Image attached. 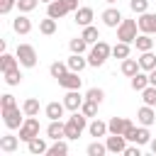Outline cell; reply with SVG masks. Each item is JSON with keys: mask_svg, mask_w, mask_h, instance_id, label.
I'll return each mask as SVG.
<instances>
[{"mask_svg": "<svg viewBox=\"0 0 156 156\" xmlns=\"http://www.w3.org/2000/svg\"><path fill=\"white\" fill-rule=\"evenodd\" d=\"M129 83H132V90L141 93V90L149 85V76H144V73L139 71V73H134V76H132V80H129Z\"/></svg>", "mask_w": 156, "mask_h": 156, "instance_id": "4316f807", "label": "cell"}, {"mask_svg": "<svg viewBox=\"0 0 156 156\" xmlns=\"http://www.w3.org/2000/svg\"><path fill=\"white\" fill-rule=\"evenodd\" d=\"M107 154V144H100V141H93L88 146V156H105Z\"/></svg>", "mask_w": 156, "mask_h": 156, "instance_id": "f35d334b", "label": "cell"}, {"mask_svg": "<svg viewBox=\"0 0 156 156\" xmlns=\"http://www.w3.org/2000/svg\"><path fill=\"white\" fill-rule=\"evenodd\" d=\"M105 2H110V5H112V2H117V0H105Z\"/></svg>", "mask_w": 156, "mask_h": 156, "instance_id": "681fc988", "label": "cell"}, {"mask_svg": "<svg viewBox=\"0 0 156 156\" xmlns=\"http://www.w3.org/2000/svg\"><path fill=\"white\" fill-rule=\"evenodd\" d=\"M41 2H46V5H49V2H54V0H41Z\"/></svg>", "mask_w": 156, "mask_h": 156, "instance_id": "f907efd6", "label": "cell"}, {"mask_svg": "<svg viewBox=\"0 0 156 156\" xmlns=\"http://www.w3.org/2000/svg\"><path fill=\"white\" fill-rule=\"evenodd\" d=\"M49 156H66L68 154V144L66 141H61V139H56L54 141V146H49V151H46Z\"/></svg>", "mask_w": 156, "mask_h": 156, "instance_id": "f546056e", "label": "cell"}, {"mask_svg": "<svg viewBox=\"0 0 156 156\" xmlns=\"http://www.w3.org/2000/svg\"><path fill=\"white\" fill-rule=\"evenodd\" d=\"M46 136L49 139H63L66 136V122H61V119H51L49 122V127H46Z\"/></svg>", "mask_w": 156, "mask_h": 156, "instance_id": "4fadbf2b", "label": "cell"}, {"mask_svg": "<svg viewBox=\"0 0 156 156\" xmlns=\"http://www.w3.org/2000/svg\"><path fill=\"white\" fill-rule=\"evenodd\" d=\"M80 112L85 115V117H95L98 115V102H93V100H83V105H80Z\"/></svg>", "mask_w": 156, "mask_h": 156, "instance_id": "74e56055", "label": "cell"}, {"mask_svg": "<svg viewBox=\"0 0 156 156\" xmlns=\"http://www.w3.org/2000/svg\"><path fill=\"white\" fill-rule=\"evenodd\" d=\"M46 15L54 17V20H61L63 15H68V7L63 5V0H54V2L46 5Z\"/></svg>", "mask_w": 156, "mask_h": 156, "instance_id": "2e32d148", "label": "cell"}, {"mask_svg": "<svg viewBox=\"0 0 156 156\" xmlns=\"http://www.w3.org/2000/svg\"><path fill=\"white\" fill-rule=\"evenodd\" d=\"M139 32H146V34H156V12H141L139 20Z\"/></svg>", "mask_w": 156, "mask_h": 156, "instance_id": "30bf717a", "label": "cell"}, {"mask_svg": "<svg viewBox=\"0 0 156 156\" xmlns=\"http://www.w3.org/2000/svg\"><path fill=\"white\" fill-rule=\"evenodd\" d=\"M88 44H95V41H100V32H98V27H93V24H88V27H83V34H80Z\"/></svg>", "mask_w": 156, "mask_h": 156, "instance_id": "f1b7e54d", "label": "cell"}, {"mask_svg": "<svg viewBox=\"0 0 156 156\" xmlns=\"http://www.w3.org/2000/svg\"><path fill=\"white\" fill-rule=\"evenodd\" d=\"M122 20H124V17H122V12H119L117 7H107V10L102 12V22H105V27H115V29H117V27L122 24Z\"/></svg>", "mask_w": 156, "mask_h": 156, "instance_id": "8fae6325", "label": "cell"}, {"mask_svg": "<svg viewBox=\"0 0 156 156\" xmlns=\"http://www.w3.org/2000/svg\"><path fill=\"white\" fill-rule=\"evenodd\" d=\"M34 136H39V119L37 117H27L20 127V139L22 141H32Z\"/></svg>", "mask_w": 156, "mask_h": 156, "instance_id": "5b68a950", "label": "cell"}, {"mask_svg": "<svg viewBox=\"0 0 156 156\" xmlns=\"http://www.w3.org/2000/svg\"><path fill=\"white\" fill-rule=\"evenodd\" d=\"M27 149H29V154H34V156H39V154H46V151H49V146H46V141H44L41 136H34L32 141H27Z\"/></svg>", "mask_w": 156, "mask_h": 156, "instance_id": "cb8c5ba5", "label": "cell"}, {"mask_svg": "<svg viewBox=\"0 0 156 156\" xmlns=\"http://www.w3.org/2000/svg\"><path fill=\"white\" fill-rule=\"evenodd\" d=\"M66 63H68V68H71V71L80 73V71L88 66V58H83V54H71V56L66 58Z\"/></svg>", "mask_w": 156, "mask_h": 156, "instance_id": "ffe728a7", "label": "cell"}, {"mask_svg": "<svg viewBox=\"0 0 156 156\" xmlns=\"http://www.w3.org/2000/svg\"><path fill=\"white\" fill-rule=\"evenodd\" d=\"M20 136H12V134H5V136H0V151H5V154H12V151H17V146H20Z\"/></svg>", "mask_w": 156, "mask_h": 156, "instance_id": "ac0fdd59", "label": "cell"}, {"mask_svg": "<svg viewBox=\"0 0 156 156\" xmlns=\"http://www.w3.org/2000/svg\"><path fill=\"white\" fill-rule=\"evenodd\" d=\"M129 7H132V12H136V15L149 12V0H129Z\"/></svg>", "mask_w": 156, "mask_h": 156, "instance_id": "60d3db41", "label": "cell"}, {"mask_svg": "<svg viewBox=\"0 0 156 156\" xmlns=\"http://www.w3.org/2000/svg\"><path fill=\"white\" fill-rule=\"evenodd\" d=\"M139 71H141V66H139V61H136V58H129V56H127V58H122V73H124L127 78H132V76H134V73H139Z\"/></svg>", "mask_w": 156, "mask_h": 156, "instance_id": "7402d4cb", "label": "cell"}, {"mask_svg": "<svg viewBox=\"0 0 156 156\" xmlns=\"http://www.w3.org/2000/svg\"><path fill=\"white\" fill-rule=\"evenodd\" d=\"M2 112V122H5V127L7 129H20L22 127V115H24V110H20L17 105L15 107H10V110H0Z\"/></svg>", "mask_w": 156, "mask_h": 156, "instance_id": "277c9868", "label": "cell"}, {"mask_svg": "<svg viewBox=\"0 0 156 156\" xmlns=\"http://www.w3.org/2000/svg\"><path fill=\"white\" fill-rule=\"evenodd\" d=\"M58 80V85L61 88H66V90H80V85H83V78H80V73H76V71H66L61 78H56Z\"/></svg>", "mask_w": 156, "mask_h": 156, "instance_id": "52a82bcc", "label": "cell"}, {"mask_svg": "<svg viewBox=\"0 0 156 156\" xmlns=\"http://www.w3.org/2000/svg\"><path fill=\"white\" fill-rule=\"evenodd\" d=\"M154 44H156V39H151V34H146V32H141V34L134 39L136 51H151V49H154Z\"/></svg>", "mask_w": 156, "mask_h": 156, "instance_id": "d6986e66", "label": "cell"}, {"mask_svg": "<svg viewBox=\"0 0 156 156\" xmlns=\"http://www.w3.org/2000/svg\"><path fill=\"white\" fill-rule=\"evenodd\" d=\"M139 66H141V71H154V68H156V54H151V51H141V56H139Z\"/></svg>", "mask_w": 156, "mask_h": 156, "instance_id": "484cf974", "label": "cell"}, {"mask_svg": "<svg viewBox=\"0 0 156 156\" xmlns=\"http://www.w3.org/2000/svg\"><path fill=\"white\" fill-rule=\"evenodd\" d=\"M39 32H41V34H46V37H49V34H54V32H56V20L46 15V20H41V22H39Z\"/></svg>", "mask_w": 156, "mask_h": 156, "instance_id": "1f68e13d", "label": "cell"}, {"mask_svg": "<svg viewBox=\"0 0 156 156\" xmlns=\"http://www.w3.org/2000/svg\"><path fill=\"white\" fill-rule=\"evenodd\" d=\"M39 2L41 0H17V7H20V12H32Z\"/></svg>", "mask_w": 156, "mask_h": 156, "instance_id": "b9f144b4", "label": "cell"}, {"mask_svg": "<svg viewBox=\"0 0 156 156\" xmlns=\"http://www.w3.org/2000/svg\"><path fill=\"white\" fill-rule=\"evenodd\" d=\"M149 149H151V154H156V139H151V141H149Z\"/></svg>", "mask_w": 156, "mask_h": 156, "instance_id": "c3c4849f", "label": "cell"}, {"mask_svg": "<svg viewBox=\"0 0 156 156\" xmlns=\"http://www.w3.org/2000/svg\"><path fill=\"white\" fill-rule=\"evenodd\" d=\"M136 20H122V24L117 27V39L119 41H127V44H134V39L139 37L136 34Z\"/></svg>", "mask_w": 156, "mask_h": 156, "instance_id": "3957f363", "label": "cell"}, {"mask_svg": "<svg viewBox=\"0 0 156 156\" xmlns=\"http://www.w3.org/2000/svg\"><path fill=\"white\" fill-rule=\"evenodd\" d=\"M12 29H15L17 34H29V32H32L29 17H27V15H17V17L12 20Z\"/></svg>", "mask_w": 156, "mask_h": 156, "instance_id": "e0dca14e", "label": "cell"}, {"mask_svg": "<svg viewBox=\"0 0 156 156\" xmlns=\"http://www.w3.org/2000/svg\"><path fill=\"white\" fill-rule=\"evenodd\" d=\"M105 144H107V151H110V154H124V149H127V136H124V134H110V136L105 139Z\"/></svg>", "mask_w": 156, "mask_h": 156, "instance_id": "9c48e42d", "label": "cell"}, {"mask_svg": "<svg viewBox=\"0 0 156 156\" xmlns=\"http://www.w3.org/2000/svg\"><path fill=\"white\" fill-rule=\"evenodd\" d=\"M132 127H134V124H132V119H127V117H112V119L107 122L110 134H127Z\"/></svg>", "mask_w": 156, "mask_h": 156, "instance_id": "ba28073f", "label": "cell"}, {"mask_svg": "<svg viewBox=\"0 0 156 156\" xmlns=\"http://www.w3.org/2000/svg\"><path fill=\"white\" fill-rule=\"evenodd\" d=\"M22 110H24L27 117H37V115H39V100H37V98H27V100L22 102Z\"/></svg>", "mask_w": 156, "mask_h": 156, "instance_id": "83f0119b", "label": "cell"}, {"mask_svg": "<svg viewBox=\"0 0 156 156\" xmlns=\"http://www.w3.org/2000/svg\"><path fill=\"white\" fill-rule=\"evenodd\" d=\"M136 119H139V124H144V127H151V124L156 122V112H154V107H151V105H144V107H139V112H136Z\"/></svg>", "mask_w": 156, "mask_h": 156, "instance_id": "5bb4252c", "label": "cell"}, {"mask_svg": "<svg viewBox=\"0 0 156 156\" xmlns=\"http://www.w3.org/2000/svg\"><path fill=\"white\" fill-rule=\"evenodd\" d=\"M127 141H132V144H139V146H144V144H149L151 141V134H149V127H132L127 134Z\"/></svg>", "mask_w": 156, "mask_h": 156, "instance_id": "8992f818", "label": "cell"}, {"mask_svg": "<svg viewBox=\"0 0 156 156\" xmlns=\"http://www.w3.org/2000/svg\"><path fill=\"white\" fill-rule=\"evenodd\" d=\"M17 102H15V95H10V93H5V95H0V110H10V107H15Z\"/></svg>", "mask_w": 156, "mask_h": 156, "instance_id": "7bdbcfd3", "label": "cell"}, {"mask_svg": "<svg viewBox=\"0 0 156 156\" xmlns=\"http://www.w3.org/2000/svg\"><path fill=\"white\" fill-rule=\"evenodd\" d=\"M63 5L68 7V12H76L78 10V0H63Z\"/></svg>", "mask_w": 156, "mask_h": 156, "instance_id": "bcb514c9", "label": "cell"}, {"mask_svg": "<svg viewBox=\"0 0 156 156\" xmlns=\"http://www.w3.org/2000/svg\"><path fill=\"white\" fill-rule=\"evenodd\" d=\"M83 100H85V95H80L78 90H68V93H66V98H63V105H66V110L76 112V110H80Z\"/></svg>", "mask_w": 156, "mask_h": 156, "instance_id": "7c38bea8", "label": "cell"}, {"mask_svg": "<svg viewBox=\"0 0 156 156\" xmlns=\"http://www.w3.org/2000/svg\"><path fill=\"white\" fill-rule=\"evenodd\" d=\"M149 85H156V68L149 71Z\"/></svg>", "mask_w": 156, "mask_h": 156, "instance_id": "7dc6e473", "label": "cell"}, {"mask_svg": "<svg viewBox=\"0 0 156 156\" xmlns=\"http://www.w3.org/2000/svg\"><path fill=\"white\" fill-rule=\"evenodd\" d=\"M44 112H46L49 119H61L63 112H66V105H63V102H49V105L44 107Z\"/></svg>", "mask_w": 156, "mask_h": 156, "instance_id": "44dd1931", "label": "cell"}, {"mask_svg": "<svg viewBox=\"0 0 156 156\" xmlns=\"http://www.w3.org/2000/svg\"><path fill=\"white\" fill-rule=\"evenodd\" d=\"M71 54H85V49H88V41L83 39V37H76V39H71Z\"/></svg>", "mask_w": 156, "mask_h": 156, "instance_id": "836d02e7", "label": "cell"}, {"mask_svg": "<svg viewBox=\"0 0 156 156\" xmlns=\"http://www.w3.org/2000/svg\"><path fill=\"white\" fill-rule=\"evenodd\" d=\"M88 132H90V136H105L110 129H107V122H102V119H93L90 124H88Z\"/></svg>", "mask_w": 156, "mask_h": 156, "instance_id": "603a6c76", "label": "cell"}, {"mask_svg": "<svg viewBox=\"0 0 156 156\" xmlns=\"http://www.w3.org/2000/svg\"><path fill=\"white\" fill-rule=\"evenodd\" d=\"M2 76H5V83H7V85H20V80H22L20 66H17V68H10V71H5Z\"/></svg>", "mask_w": 156, "mask_h": 156, "instance_id": "d6a6232c", "label": "cell"}, {"mask_svg": "<svg viewBox=\"0 0 156 156\" xmlns=\"http://www.w3.org/2000/svg\"><path fill=\"white\" fill-rule=\"evenodd\" d=\"M80 132H83V129H80V127L68 117V119H66V139H78V136H80Z\"/></svg>", "mask_w": 156, "mask_h": 156, "instance_id": "8d00e7d4", "label": "cell"}, {"mask_svg": "<svg viewBox=\"0 0 156 156\" xmlns=\"http://www.w3.org/2000/svg\"><path fill=\"white\" fill-rule=\"evenodd\" d=\"M73 15H76V24H80V27H88V24H93V17H95L93 7H78Z\"/></svg>", "mask_w": 156, "mask_h": 156, "instance_id": "9a60e30c", "label": "cell"}, {"mask_svg": "<svg viewBox=\"0 0 156 156\" xmlns=\"http://www.w3.org/2000/svg\"><path fill=\"white\" fill-rule=\"evenodd\" d=\"M66 71H71V68H68V63H63V61H54V63H51V68H49L51 78H61Z\"/></svg>", "mask_w": 156, "mask_h": 156, "instance_id": "d590c367", "label": "cell"}, {"mask_svg": "<svg viewBox=\"0 0 156 156\" xmlns=\"http://www.w3.org/2000/svg\"><path fill=\"white\" fill-rule=\"evenodd\" d=\"M17 66H20V58H17V56H12V54H7V51H2V56H0V71L5 73V71L17 68Z\"/></svg>", "mask_w": 156, "mask_h": 156, "instance_id": "d4e9b609", "label": "cell"}, {"mask_svg": "<svg viewBox=\"0 0 156 156\" xmlns=\"http://www.w3.org/2000/svg\"><path fill=\"white\" fill-rule=\"evenodd\" d=\"M124 156H141V149H139V144H134V146H127V149H124Z\"/></svg>", "mask_w": 156, "mask_h": 156, "instance_id": "f6af8a7d", "label": "cell"}, {"mask_svg": "<svg viewBox=\"0 0 156 156\" xmlns=\"http://www.w3.org/2000/svg\"><path fill=\"white\" fill-rule=\"evenodd\" d=\"M112 56H115V58H127V56H129V44H127V41H117V44L112 46Z\"/></svg>", "mask_w": 156, "mask_h": 156, "instance_id": "e575fe53", "label": "cell"}, {"mask_svg": "<svg viewBox=\"0 0 156 156\" xmlns=\"http://www.w3.org/2000/svg\"><path fill=\"white\" fill-rule=\"evenodd\" d=\"M141 100H144V105L156 107V85H146V88L141 90Z\"/></svg>", "mask_w": 156, "mask_h": 156, "instance_id": "4dcf8cb0", "label": "cell"}, {"mask_svg": "<svg viewBox=\"0 0 156 156\" xmlns=\"http://www.w3.org/2000/svg\"><path fill=\"white\" fill-rule=\"evenodd\" d=\"M15 5H17V0H0V15H7Z\"/></svg>", "mask_w": 156, "mask_h": 156, "instance_id": "ee69618b", "label": "cell"}, {"mask_svg": "<svg viewBox=\"0 0 156 156\" xmlns=\"http://www.w3.org/2000/svg\"><path fill=\"white\" fill-rule=\"evenodd\" d=\"M110 56H112V46L100 39V41L93 44V49H90V54H88V66H95V68H98V66H102Z\"/></svg>", "mask_w": 156, "mask_h": 156, "instance_id": "6da1fadb", "label": "cell"}, {"mask_svg": "<svg viewBox=\"0 0 156 156\" xmlns=\"http://www.w3.org/2000/svg\"><path fill=\"white\" fill-rule=\"evenodd\" d=\"M15 56L20 58V66H24V68H34L37 66V51H34L32 44H17Z\"/></svg>", "mask_w": 156, "mask_h": 156, "instance_id": "7a4b0ae2", "label": "cell"}, {"mask_svg": "<svg viewBox=\"0 0 156 156\" xmlns=\"http://www.w3.org/2000/svg\"><path fill=\"white\" fill-rule=\"evenodd\" d=\"M85 98H88V100H93V102H98V105H100V102H102V100H105V90H102V88H90V90H88V93H85Z\"/></svg>", "mask_w": 156, "mask_h": 156, "instance_id": "ab89813d", "label": "cell"}]
</instances>
